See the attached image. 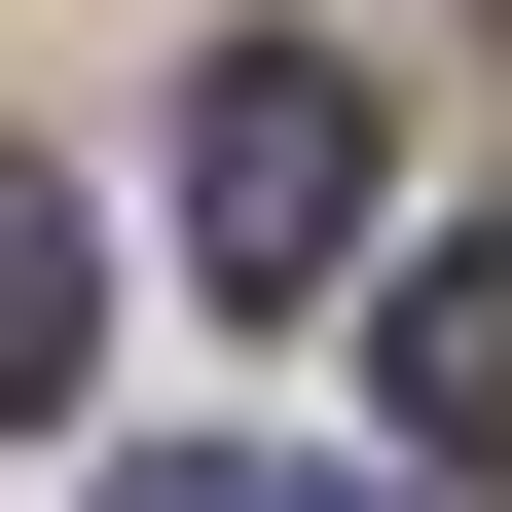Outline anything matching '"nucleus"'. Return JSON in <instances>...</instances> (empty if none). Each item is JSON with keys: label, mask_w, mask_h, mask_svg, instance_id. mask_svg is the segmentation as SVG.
Masks as SVG:
<instances>
[{"label": "nucleus", "mask_w": 512, "mask_h": 512, "mask_svg": "<svg viewBox=\"0 0 512 512\" xmlns=\"http://www.w3.org/2000/svg\"><path fill=\"white\" fill-rule=\"evenodd\" d=\"M366 366H403L439 476H512V220H476V256H403V293H366Z\"/></svg>", "instance_id": "2"}, {"label": "nucleus", "mask_w": 512, "mask_h": 512, "mask_svg": "<svg viewBox=\"0 0 512 512\" xmlns=\"http://www.w3.org/2000/svg\"><path fill=\"white\" fill-rule=\"evenodd\" d=\"M110 512H366V476H256V439H183V476H110Z\"/></svg>", "instance_id": "4"}, {"label": "nucleus", "mask_w": 512, "mask_h": 512, "mask_svg": "<svg viewBox=\"0 0 512 512\" xmlns=\"http://www.w3.org/2000/svg\"><path fill=\"white\" fill-rule=\"evenodd\" d=\"M74 330H110V256H74V183L0 147V403H74Z\"/></svg>", "instance_id": "3"}, {"label": "nucleus", "mask_w": 512, "mask_h": 512, "mask_svg": "<svg viewBox=\"0 0 512 512\" xmlns=\"http://www.w3.org/2000/svg\"><path fill=\"white\" fill-rule=\"evenodd\" d=\"M183 256H220V293H330L366 256V74H293V37L183 74Z\"/></svg>", "instance_id": "1"}]
</instances>
